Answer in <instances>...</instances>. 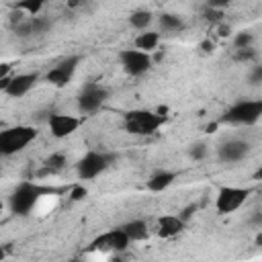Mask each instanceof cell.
Returning a JSON list of instances; mask_svg holds the SVG:
<instances>
[{"instance_id": "1", "label": "cell", "mask_w": 262, "mask_h": 262, "mask_svg": "<svg viewBox=\"0 0 262 262\" xmlns=\"http://www.w3.org/2000/svg\"><path fill=\"white\" fill-rule=\"evenodd\" d=\"M51 192H55V190L49 188V186H41L37 182H20L12 190V194L8 199V207H10V211L14 215H20L23 217V215H29L37 207V203L41 201V196L51 194Z\"/></svg>"}, {"instance_id": "2", "label": "cell", "mask_w": 262, "mask_h": 262, "mask_svg": "<svg viewBox=\"0 0 262 262\" xmlns=\"http://www.w3.org/2000/svg\"><path fill=\"white\" fill-rule=\"evenodd\" d=\"M162 123H164V115L147 108H133L125 113L123 119L125 131L131 135H151L162 127Z\"/></svg>"}, {"instance_id": "3", "label": "cell", "mask_w": 262, "mask_h": 262, "mask_svg": "<svg viewBox=\"0 0 262 262\" xmlns=\"http://www.w3.org/2000/svg\"><path fill=\"white\" fill-rule=\"evenodd\" d=\"M37 129L31 125H16V127H8L0 131V156H12L23 151L35 137H37Z\"/></svg>"}, {"instance_id": "4", "label": "cell", "mask_w": 262, "mask_h": 262, "mask_svg": "<svg viewBox=\"0 0 262 262\" xmlns=\"http://www.w3.org/2000/svg\"><path fill=\"white\" fill-rule=\"evenodd\" d=\"M260 117H262V100H237L223 113L221 123L254 125V123H258Z\"/></svg>"}, {"instance_id": "5", "label": "cell", "mask_w": 262, "mask_h": 262, "mask_svg": "<svg viewBox=\"0 0 262 262\" xmlns=\"http://www.w3.org/2000/svg\"><path fill=\"white\" fill-rule=\"evenodd\" d=\"M117 162L115 154H106V151H88L84 158H80L76 172L80 176V180H92L98 174H102L111 164Z\"/></svg>"}, {"instance_id": "6", "label": "cell", "mask_w": 262, "mask_h": 262, "mask_svg": "<svg viewBox=\"0 0 262 262\" xmlns=\"http://www.w3.org/2000/svg\"><path fill=\"white\" fill-rule=\"evenodd\" d=\"M252 194V188H242V186H221L217 190V199H215V209L221 215H229L233 211H237L248 196Z\"/></svg>"}, {"instance_id": "7", "label": "cell", "mask_w": 262, "mask_h": 262, "mask_svg": "<svg viewBox=\"0 0 262 262\" xmlns=\"http://www.w3.org/2000/svg\"><path fill=\"white\" fill-rule=\"evenodd\" d=\"M106 98H108V90H106L104 86L96 84V82H90V84H86V86L82 88V92H80V96H78V108H80V113H84V115L96 113V111L104 104Z\"/></svg>"}, {"instance_id": "8", "label": "cell", "mask_w": 262, "mask_h": 262, "mask_svg": "<svg viewBox=\"0 0 262 262\" xmlns=\"http://www.w3.org/2000/svg\"><path fill=\"white\" fill-rule=\"evenodd\" d=\"M119 61L129 76H141L151 68V55L147 51L137 49V47L135 49H123L119 53Z\"/></svg>"}, {"instance_id": "9", "label": "cell", "mask_w": 262, "mask_h": 262, "mask_svg": "<svg viewBox=\"0 0 262 262\" xmlns=\"http://www.w3.org/2000/svg\"><path fill=\"white\" fill-rule=\"evenodd\" d=\"M131 244V239L127 237V233L123 231V227L111 229L102 235H98L96 239L90 242V250H104V252H123L127 250Z\"/></svg>"}, {"instance_id": "10", "label": "cell", "mask_w": 262, "mask_h": 262, "mask_svg": "<svg viewBox=\"0 0 262 262\" xmlns=\"http://www.w3.org/2000/svg\"><path fill=\"white\" fill-rule=\"evenodd\" d=\"M78 63H80V55H70V57L61 59L57 66H53V68L45 74V80H47L49 84L61 88V86L70 84V80H72L74 74H76Z\"/></svg>"}, {"instance_id": "11", "label": "cell", "mask_w": 262, "mask_h": 262, "mask_svg": "<svg viewBox=\"0 0 262 262\" xmlns=\"http://www.w3.org/2000/svg\"><path fill=\"white\" fill-rule=\"evenodd\" d=\"M252 151V145L244 139H227L223 143H219L217 147V158L223 164H237L242 160H246Z\"/></svg>"}, {"instance_id": "12", "label": "cell", "mask_w": 262, "mask_h": 262, "mask_svg": "<svg viewBox=\"0 0 262 262\" xmlns=\"http://www.w3.org/2000/svg\"><path fill=\"white\" fill-rule=\"evenodd\" d=\"M47 125H49V131H51V135H53V137L63 139V137H70V135L80 127V119H78V117H74V115L53 113V115H49Z\"/></svg>"}, {"instance_id": "13", "label": "cell", "mask_w": 262, "mask_h": 262, "mask_svg": "<svg viewBox=\"0 0 262 262\" xmlns=\"http://www.w3.org/2000/svg\"><path fill=\"white\" fill-rule=\"evenodd\" d=\"M51 27V23L47 18H41V16H27L23 20H18L14 25V33L18 37H31V35H39V33H45L47 29Z\"/></svg>"}, {"instance_id": "14", "label": "cell", "mask_w": 262, "mask_h": 262, "mask_svg": "<svg viewBox=\"0 0 262 262\" xmlns=\"http://www.w3.org/2000/svg\"><path fill=\"white\" fill-rule=\"evenodd\" d=\"M37 80H39V76L35 72H31V74H18V76H14L10 80V84L6 86L4 92L8 96H12V98H20V96H25L37 84Z\"/></svg>"}, {"instance_id": "15", "label": "cell", "mask_w": 262, "mask_h": 262, "mask_svg": "<svg viewBox=\"0 0 262 262\" xmlns=\"http://www.w3.org/2000/svg\"><path fill=\"white\" fill-rule=\"evenodd\" d=\"M184 225H186V221H182L180 215H162L158 219V235L164 239L176 237L178 233H182Z\"/></svg>"}, {"instance_id": "16", "label": "cell", "mask_w": 262, "mask_h": 262, "mask_svg": "<svg viewBox=\"0 0 262 262\" xmlns=\"http://www.w3.org/2000/svg\"><path fill=\"white\" fill-rule=\"evenodd\" d=\"M174 180H176V172H172V170H158V172H154V174L149 176L147 188H149L151 192H162V190L168 188Z\"/></svg>"}, {"instance_id": "17", "label": "cell", "mask_w": 262, "mask_h": 262, "mask_svg": "<svg viewBox=\"0 0 262 262\" xmlns=\"http://www.w3.org/2000/svg\"><path fill=\"white\" fill-rule=\"evenodd\" d=\"M123 231L127 233V237L131 242H145L149 237V229H147V223L143 219H133V221H127L125 225H121Z\"/></svg>"}, {"instance_id": "18", "label": "cell", "mask_w": 262, "mask_h": 262, "mask_svg": "<svg viewBox=\"0 0 262 262\" xmlns=\"http://www.w3.org/2000/svg\"><path fill=\"white\" fill-rule=\"evenodd\" d=\"M66 162H68V158H66V154H61V151H55V154H51L45 162H43V168L37 172V176L39 178H43V176H51V174H57L63 166H66Z\"/></svg>"}, {"instance_id": "19", "label": "cell", "mask_w": 262, "mask_h": 262, "mask_svg": "<svg viewBox=\"0 0 262 262\" xmlns=\"http://www.w3.org/2000/svg\"><path fill=\"white\" fill-rule=\"evenodd\" d=\"M158 43H160V33H156V31H147V33H141L135 37V47L141 51H147V53L154 51L158 47Z\"/></svg>"}, {"instance_id": "20", "label": "cell", "mask_w": 262, "mask_h": 262, "mask_svg": "<svg viewBox=\"0 0 262 262\" xmlns=\"http://www.w3.org/2000/svg\"><path fill=\"white\" fill-rule=\"evenodd\" d=\"M160 27L164 29V33H176V31H182V29H184V20H182L178 14L164 12V14L160 16Z\"/></svg>"}, {"instance_id": "21", "label": "cell", "mask_w": 262, "mask_h": 262, "mask_svg": "<svg viewBox=\"0 0 262 262\" xmlns=\"http://www.w3.org/2000/svg\"><path fill=\"white\" fill-rule=\"evenodd\" d=\"M151 12L149 10H143V8H139V10H133L131 14H129V25L133 27V29H139V31H143V29H147L149 27V23H151Z\"/></svg>"}, {"instance_id": "22", "label": "cell", "mask_w": 262, "mask_h": 262, "mask_svg": "<svg viewBox=\"0 0 262 262\" xmlns=\"http://www.w3.org/2000/svg\"><path fill=\"white\" fill-rule=\"evenodd\" d=\"M43 4H45V0H18V2H14V10H18L27 16H35L41 12Z\"/></svg>"}, {"instance_id": "23", "label": "cell", "mask_w": 262, "mask_h": 262, "mask_svg": "<svg viewBox=\"0 0 262 262\" xmlns=\"http://www.w3.org/2000/svg\"><path fill=\"white\" fill-rule=\"evenodd\" d=\"M188 156H190L192 160L201 162V160H205V158L209 156V145H207L205 141H196V143H192V145L188 147Z\"/></svg>"}, {"instance_id": "24", "label": "cell", "mask_w": 262, "mask_h": 262, "mask_svg": "<svg viewBox=\"0 0 262 262\" xmlns=\"http://www.w3.org/2000/svg\"><path fill=\"white\" fill-rule=\"evenodd\" d=\"M254 43V35L250 31H239L235 37H233V45L235 49H244V47H252Z\"/></svg>"}, {"instance_id": "25", "label": "cell", "mask_w": 262, "mask_h": 262, "mask_svg": "<svg viewBox=\"0 0 262 262\" xmlns=\"http://www.w3.org/2000/svg\"><path fill=\"white\" fill-rule=\"evenodd\" d=\"M256 57H258V53H256V49L254 47H244V49H237L235 51V61H256Z\"/></svg>"}, {"instance_id": "26", "label": "cell", "mask_w": 262, "mask_h": 262, "mask_svg": "<svg viewBox=\"0 0 262 262\" xmlns=\"http://www.w3.org/2000/svg\"><path fill=\"white\" fill-rule=\"evenodd\" d=\"M86 194H88V188L82 186V184H74L72 190H70V199L72 201H82V199H86Z\"/></svg>"}, {"instance_id": "27", "label": "cell", "mask_w": 262, "mask_h": 262, "mask_svg": "<svg viewBox=\"0 0 262 262\" xmlns=\"http://www.w3.org/2000/svg\"><path fill=\"white\" fill-rule=\"evenodd\" d=\"M248 82H250L252 86H258V84L262 82V66H254V68H252V72H250V76H248Z\"/></svg>"}, {"instance_id": "28", "label": "cell", "mask_w": 262, "mask_h": 262, "mask_svg": "<svg viewBox=\"0 0 262 262\" xmlns=\"http://www.w3.org/2000/svg\"><path fill=\"white\" fill-rule=\"evenodd\" d=\"M229 4V0H207V8H217V10H221V8H225Z\"/></svg>"}, {"instance_id": "29", "label": "cell", "mask_w": 262, "mask_h": 262, "mask_svg": "<svg viewBox=\"0 0 262 262\" xmlns=\"http://www.w3.org/2000/svg\"><path fill=\"white\" fill-rule=\"evenodd\" d=\"M205 16H207L209 20H215V23H217V20H219V18H221L223 14H221V12L217 10V8H207V12H205Z\"/></svg>"}, {"instance_id": "30", "label": "cell", "mask_w": 262, "mask_h": 262, "mask_svg": "<svg viewBox=\"0 0 262 262\" xmlns=\"http://www.w3.org/2000/svg\"><path fill=\"white\" fill-rule=\"evenodd\" d=\"M10 74V63H0V80Z\"/></svg>"}, {"instance_id": "31", "label": "cell", "mask_w": 262, "mask_h": 262, "mask_svg": "<svg viewBox=\"0 0 262 262\" xmlns=\"http://www.w3.org/2000/svg\"><path fill=\"white\" fill-rule=\"evenodd\" d=\"M10 80H12V76L8 74V76H4L2 80H0V90H6V86L10 84Z\"/></svg>"}, {"instance_id": "32", "label": "cell", "mask_w": 262, "mask_h": 262, "mask_svg": "<svg viewBox=\"0 0 262 262\" xmlns=\"http://www.w3.org/2000/svg\"><path fill=\"white\" fill-rule=\"evenodd\" d=\"M82 2H84V0H66V6H68V8H78Z\"/></svg>"}, {"instance_id": "33", "label": "cell", "mask_w": 262, "mask_h": 262, "mask_svg": "<svg viewBox=\"0 0 262 262\" xmlns=\"http://www.w3.org/2000/svg\"><path fill=\"white\" fill-rule=\"evenodd\" d=\"M229 33H231V29H229V27H225V25H221V27H219V35H221V37H227Z\"/></svg>"}, {"instance_id": "34", "label": "cell", "mask_w": 262, "mask_h": 262, "mask_svg": "<svg viewBox=\"0 0 262 262\" xmlns=\"http://www.w3.org/2000/svg\"><path fill=\"white\" fill-rule=\"evenodd\" d=\"M201 47H203L205 51H213V47H215V45H213L211 41H203V45H201Z\"/></svg>"}, {"instance_id": "35", "label": "cell", "mask_w": 262, "mask_h": 262, "mask_svg": "<svg viewBox=\"0 0 262 262\" xmlns=\"http://www.w3.org/2000/svg\"><path fill=\"white\" fill-rule=\"evenodd\" d=\"M215 129H217V123H211V125H209V127H207V133H213V131H215Z\"/></svg>"}, {"instance_id": "36", "label": "cell", "mask_w": 262, "mask_h": 262, "mask_svg": "<svg viewBox=\"0 0 262 262\" xmlns=\"http://www.w3.org/2000/svg\"><path fill=\"white\" fill-rule=\"evenodd\" d=\"M256 246H262V233L256 235Z\"/></svg>"}, {"instance_id": "37", "label": "cell", "mask_w": 262, "mask_h": 262, "mask_svg": "<svg viewBox=\"0 0 262 262\" xmlns=\"http://www.w3.org/2000/svg\"><path fill=\"white\" fill-rule=\"evenodd\" d=\"M4 256H6V252H4V248H0V260H2Z\"/></svg>"}]
</instances>
